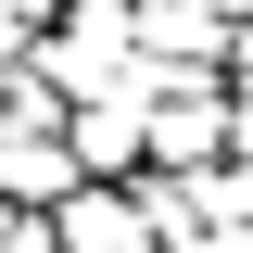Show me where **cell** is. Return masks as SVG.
<instances>
[{"instance_id":"7a4b0ae2","label":"cell","mask_w":253,"mask_h":253,"mask_svg":"<svg viewBox=\"0 0 253 253\" xmlns=\"http://www.w3.org/2000/svg\"><path fill=\"white\" fill-rule=\"evenodd\" d=\"M152 139H165V152H190V165H203V152H215V114H203V101H177V114H152Z\"/></svg>"},{"instance_id":"6da1fadb","label":"cell","mask_w":253,"mask_h":253,"mask_svg":"<svg viewBox=\"0 0 253 253\" xmlns=\"http://www.w3.org/2000/svg\"><path fill=\"white\" fill-rule=\"evenodd\" d=\"M76 241H89V253H126V241H152V215H126V203H76Z\"/></svg>"}]
</instances>
